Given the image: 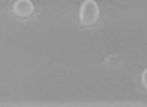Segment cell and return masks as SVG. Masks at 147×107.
Listing matches in <instances>:
<instances>
[{"label":"cell","mask_w":147,"mask_h":107,"mask_svg":"<svg viewBox=\"0 0 147 107\" xmlns=\"http://www.w3.org/2000/svg\"><path fill=\"white\" fill-rule=\"evenodd\" d=\"M142 83H143L144 88L147 90V68L144 70L143 72H142Z\"/></svg>","instance_id":"cell-3"},{"label":"cell","mask_w":147,"mask_h":107,"mask_svg":"<svg viewBox=\"0 0 147 107\" xmlns=\"http://www.w3.org/2000/svg\"><path fill=\"white\" fill-rule=\"evenodd\" d=\"M13 12L19 16H30L34 12V4L30 0H19L13 3Z\"/></svg>","instance_id":"cell-2"},{"label":"cell","mask_w":147,"mask_h":107,"mask_svg":"<svg viewBox=\"0 0 147 107\" xmlns=\"http://www.w3.org/2000/svg\"><path fill=\"white\" fill-rule=\"evenodd\" d=\"M80 23L84 26L96 23L98 18H99V7L98 3L94 0H87L80 5Z\"/></svg>","instance_id":"cell-1"}]
</instances>
